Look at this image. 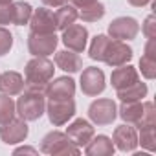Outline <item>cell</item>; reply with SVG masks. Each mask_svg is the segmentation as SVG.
Returning a JSON list of instances; mask_svg holds the SVG:
<instances>
[{
    "instance_id": "obj_36",
    "label": "cell",
    "mask_w": 156,
    "mask_h": 156,
    "mask_svg": "<svg viewBox=\"0 0 156 156\" xmlns=\"http://www.w3.org/2000/svg\"><path fill=\"white\" fill-rule=\"evenodd\" d=\"M24 152L37 154V149H33V147H19V149H15V154H24Z\"/></svg>"
},
{
    "instance_id": "obj_34",
    "label": "cell",
    "mask_w": 156,
    "mask_h": 156,
    "mask_svg": "<svg viewBox=\"0 0 156 156\" xmlns=\"http://www.w3.org/2000/svg\"><path fill=\"white\" fill-rule=\"evenodd\" d=\"M94 2H98V0H70V4L75 6L77 9H83V8H87V6H90Z\"/></svg>"
},
{
    "instance_id": "obj_24",
    "label": "cell",
    "mask_w": 156,
    "mask_h": 156,
    "mask_svg": "<svg viewBox=\"0 0 156 156\" xmlns=\"http://www.w3.org/2000/svg\"><path fill=\"white\" fill-rule=\"evenodd\" d=\"M33 13V8L28 2H11V24L15 26H24L30 22Z\"/></svg>"
},
{
    "instance_id": "obj_11",
    "label": "cell",
    "mask_w": 156,
    "mask_h": 156,
    "mask_svg": "<svg viewBox=\"0 0 156 156\" xmlns=\"http://www.w3.org/2000/svg\"><path fill=\"white\" fill-rule=\"evenodd\" d=\"M140 31V24L132 17H118L108 24V35L116 41H132Z\"/></svg>"
},
{
    "instance_id": "obj_29",
    "label": "cell",
    "mask_w": 156,
    "mask_h": 156,
    "mask_svg": "<svg viewBox=\"0 0 156 156\" xmlns=\"http://www.w3.org/2000/svg\"><path fill=\"white\" fill-rule=\"evenodd\" d=\"M145 125H156V112H154V103L152 101L143 103V116H141V121L138 123V129L145 127Z\"/></svg>"
},
{
    "instance_id": "obj_23",
    "label": "cell",
    "mask_w": 156,
    "mask_h": 156,
    "mask_svg": "<svg viewBox=\"0 0 156 156\" xmlns=\"http://www.w3.org/2000/svg\"><path fill=\"white\" fill-rule=\"evenodd\" d=\"M77 19H79V11H77V8L72 6V4H64V6L57 8V11H55L57 30H61V31L64 28H68L70 24H73Z\"/></svg>"
},
{
    "instance_id": "obj_4",
    "label": "cell",
    "mask_w": 156,
    "mask_h": 156,
    "mask_svg": "<svg viewBox=\"0 0 156 156\" xmlns=\"http://www.w3.org/2000/svg\"><path fill=\"white\" fill-rule=\"evenodd\" d=\"M46 114L53 127H61L68 123L75 116V101L73 98H62V99H50L46 103Z\"/></svg>"
},
{
    "instance_id": "obj_26",
    "label": "cell",
    "mask_w": 156,
    "mask_h": 156,
    "mask_svg": "<svg viewBox=\"0 0 156 156\" xmlns=\"http://www.w3.org/2000/svg\"><path fill=\"white\" fill-rule=\"evenodd\" d=\"M154 127L156 125H145L140 127V134H138V145H141L145 151L154 152L156 151V134H154Z\"/></svg>"
},
{
    "instance_id": "obj_25",
    "label": "cell",
    "mask_w": 156,
    "mask_h": 156,
    "mask_svg": "<svg viewBox=\"0 0 156 156\" xmlns=\"http://www.w3.org/2000/svg\"><path fill=\"white\" fill-rule=\"evenodd\" d=\"M108 41H110V37H107V35H96L92 39V44H90V50H88V57L92 61L103 62V55H105V50L108 46Z\"/></svg>"
},
{
    "instance_id": "obj_5",
    "label": "cell",
    "mask_w": 156,
    "mask_h": 156,
    "mask_svg": "<svg viewBox=\"0 0 156 156\" xmlns=\"http://www.w3.org/2000/svg\"><path fill=\"white\" fill-rule=\"evenodd\" d=\"M88 118L92 123H96L98 127H105V125H112L114 119L118 118V107L114 103V99L108 98H101L90 103L88 107Z\"/></svg>"
},
{
    "instance_id": "obj_33",
    "label": "cell",
    "mask_w": 156,
    "mask_h": 156,
    "mask_svg": "<svg viewBox=\"0 0 156 156\" xmlns=\"http://www.w3.org/2000/svg\"><path fill=\"white\" fill-rule=\"evenodd\" d=\"M68 2H70V0H42V4L46 8H61V6H64Z\"/></svg>"
},
{
    "instance_id": "obj_16",
    "label": "cell",
    "mask_w": 156,
    "mask_h": 156,
    "mask_svg": "<svg viewBox=\"0 0 156 156\" xmlns=\"http://www.w3.org/2000/svg\"><path fill=\"white\" fill-rule=\"evenodd\" d=\"M140 79L138 77V70L130 64H121V66H116L112 70V75H110V83L116 90H121L125 87H130L134 85L136 81Z\"/></svg>"
},
{
    "instance_id": "obj_3",
    "label": "cell",
    "mask_w": 156,
    "mask_h": 156,
    "mask_svg": "<svg viewBox=\"0 0 156 156\" xmlns=\"http://www.w3.org/2000/svg\"><path fill=\"white\" fill-rule=\"evenodd\" d=\"M41 152L44 154H79V147L73 145L66 132L51 130L41 140Z\"/></svg>"
},
{
    "instance_id": "obj_10",
    "label": "cell",
    "mask_w": 156,
    "mask_h": 156,
    "mask_svg": "<svg viewBox=\"0 0 156 156\" xmlns=\"http://www.w3.org/2000/svg\"><path fill=\"white\" fill-rule=\"evenodd\" d=\"M28 134H30V127L28 121H24L22 118H13L8 123L0 125V140L6 145L20 143L28 138Z\"/></svg>"
},
{
    "instance_id": "obj_35",
    "label": "cell",
    "mask_w": 156,
    "mask_h": 156,
    "mask_svg": "<svg viewBox=\"0 0 156 156\" xmlns=\"http://www.w3.org/2000/svg\"><path fill=\"white\" fill-rule=\"evenodd\" d=\"M127 2H129L130 6H134V8H143V6L151 4L152 0H127Z\"/></svg>"
},
{
    "instance_id": "obj_17",
    "label": "cell",
    "mask_w": 156,
    "mask_h": 156,
    "mask_svg": "<svg viewBox=\"0 0 156 156\" xmlns=\"http://www.w3.org/2000/svg\"><path fill=\"white\" fill-rule=\"evenodd\" d=\"M140 70L145 79H154L156 77V39H149L145 48H143V55L140 59Z\"/></svg>"
},
{
    "instance_id": "obj_37",
    "label": "cell",
    "mask_w": 156,
    "mask_h": 156,
    "mask_svg": "<svg viewBox=\"0 0 156 156\" xmlns=\"http://www.w3.org/2000/svg\"><path fill=\"white\" fill-rule=\"evenodd\" d=\"M13 0H0V4H11Z\"/></svg>"
},
{
    "instance_id": "obj_20",
    "label": "cell",
    "mask_w": 156,
    "mask_h": 156,
    "mask_svg": "<svg viewBox=\"0 0 156 156\" xmlns=\"http://www.w3.org/2000/svg\"><path fill=\"white\" fill-rule=\"evenodd\" d=\"M57 68L64 70V72H70V73H75L83 68V61L79 57V53H75L72 50H61V51H55V57H53Z\"/></svg>"
},
{
    "instance_id": "obj_32",
    "label": "cell",
    "mask_w": 156,
    "mask_h": 156,
    "mask_svg": "<svg viewBox=\"0 0 156 156\" xmlns=\"http://www.w3.org/2000/svg\"><path fill=\"white\" fill-rule=\"evenodd\" d=\"M11 24V4H0V26Z\"/></svg>"
},
{
    "instance_id": "obj_30",
    "label": "cell",
    "mask_w": 156,
    "mask_h": 156,
    "mask_svg": "<svg viewBox=\"0 0 156 156\" xmlns=\"http://www.w3.org/2000/svg\"><path fill=\"white\" fill-rule=\"evenodd\" d=\"M11 46H13V33L6 30L4 26H0V57L9 53Z\"/></svg>"
},
{
    "instance_id": "obj_27",
    "label": "cell",
    "mask_w": 156,
    "mask_h": 156,
    "mask_svg": "<svg viewBox=\"0 0 156 156\" xmlns=\"http://www.w3.org/2000/svg\"><path fill=\"white\" fill-rule=\"evenodd\" d=\"M105 6L99 2H94V4H90V6H87V8H83L81 11H79V17H81V20H85V22H98V20H101L103 17H105Z\"/></svg>"
},
{
    "instance_id": "obj_31",
    "label": "cell",
    "mask_w": 156,
    "mask_h": 156,
    "mask_svg": "<svg viewBox=\"0 0 156 156\" xmlns=\"http://www.w3.org/2000/svg\"><path fill=\"white\" fill-rule=\"evenodd\" d=\"M141 31L147 39H156V19H154V15H149L145 19V22L141 26Z\"/></svg>"
},
{
    "instance_id": "obj_28",
    "label": "cell",
    "mask_w": 156,
    "mask_h": 156,
    "mask_svg": "<svg viewBox=\"0 0 156 156\" xmlns=\"http://www.w3.org/2000/svg\"><path fill=\"white\" fill-rule=\"evenodd\" d=\"M15 118V101L8 94H0V125Z\"/></svg>"
},
{
    "instance_id": "obj_18",
    "label": "cell",
    "mask_w": 156,
    "mask_h": 156,
    "mask_svg": "<svg viewBox=\"0 0 156 156\" xmlns=\"http://www.w3.org/2000/svg\"><path fill=\"white\" fill-rule=\"evenodd\" d=\"M116 147L112 143V140L105 134H99V136H92V140L85 145V154L87 156H110L114 154Z\"/></svg>"
},
{
    "instance_id": "obj_2",
    "label": "cell",
    "mask_w": 156,
    "mask_h": 156,
    "mask_svg": "<svg viewBox=\"0 0 156 156\" xmlns=\"http://www.w3.org/2000/svg\"><path fill=\"white\" fill-rule=\"evenodd\" d=\"M15 112L24 121H37L46 112V96L41 90H24L15 103Z\"/></svg>"
},
{
    "instance_id": "obj_14",
    "label": "cell",
    "mask_w": 156,
    "mask_h": 156,
    "mask_svg": "<svg viewBox=\"0 0 156 156\" xmlns=\"http://www.w3.org/2000/svg\"><path fill=\"white\" fill-rule=\"evenodd\" d=\"M94 134H96V130H94L92 123L87 121V119H83V118L72 121V123L68 125V129H66V136L72 140L73 145H77L79 149L85 147V145L92 140Z\"/></svg>"
},
{
    "instance_id": "obj_8",
    "label": "cell",
    "mask_w": 156,
    "mask_h": 156,
    "mask_svg": "<svg viewBox=\"0 0 156 156\" xmlns=\"http://www.w3.org/2000/svg\"><path fill=\"white\" fill-rule=\"evenodd\" d=\"M62 44L66 46V50H72L75 53H83L88 42V30L83 24H70L68 28L62 30V37H61Z\"/></svg>"
},
{
    "instance_id": "obj_7",
    "label": "cell",
    "mask_w": 156,
    "mask_h": 156,
    "mask_svg": "<svg viewBox=\"0 0 156 156\" xmlns=\"http://www.w3.org/2000/svg\"><path fill=\"white\" fill-rule=\"evenodd\" d=\"M59 39L55 33H31L28 35V50L33 57H48L55 51Z\"/></svg>"
},
{
    "instance_id": "obj_13",
    "label": "cell",
    "mask_w": 156,
    "mask_h": 156,
    "mask_svg": "<svg viewBox=\"0 0 156 156\" xmlns=\"http://www.w3.org/2000/svg\"><path fill=\"white\" fill-rule=\"evenodd\" d=\"M112 143L121 152H134L138 147V132H136L134 125L125 123V125L116 127L114 134H112Z\"/></svg>"
},
{
    "instance_id": "obj_9",
    "label": "cell",
    "mask_w": 156,
    "mask_h": 156,
    "mask_svg": "<svg viewBox=\"0 0 156 156\" xmlns=\"http://www.w3.org/2000/svg\"><path fill=\"white\" fill-rule=\"evenodd\" d=\"M132 57H134L132 48H130L125 41L110 39V41H108V46H107V50H105V55H103V62H107L108 66L116 68V66L127 64Z\"/></svg>"
},
{
    "instance_id": "obj_19",
    "label": "cell",
    "mask_w": 156,
    "mask_h": 156,
    "mask_svg": "<svg viewBox=\"0 0 156 156\" xmlns=\"http://www.w3.org/2000/svg\"><path fill=\"white\" fill-rule=\"evenodd\" d=\"M24 90V77L19 72H4L0 75V94L19 96Z\"/></svg>"
},
{
    "instance_id": "obj_12",
    "label": "cell",
    "mask_w": 156,
    "mask_h": 156,
    "mask_svg": "<svg viewBox=\"0 0 156 156\" xmlns=\"http://www.w3.org/2000/svg\"><path fill=\"white\" fill-rule=\"evenodd\" d=\"M30 31L31 33H55L57 31V22H55V13L44 8H39L31 13L30 19Z\"/></svg>"
},
{
    "instance_id": "obj_15",
    "label": "cell",
    "mask_w": 156,
    "mask_h": 156,
    "mask_svg": "<svg viewBox=\"0 0 156 156\" xmlns=\"http://www.w3.org/2000/svg\"><path fill=\"white\" fill-rule=\"evenodd\" d=\"M75 94V81L72 77H57V79L50 81L44 88V96L48 99H62V98H73Z\"/></svg>"
},
{
    "instance_id": "obj_21",
    "label": "cell",
    "mask_w": 156,
    "mask_h": 156,
    "mask_svg": "<svg viewBox=\"0 0 156 156\" xmlns=\"http://www.w3.org/2000/svg\"><path fill=\"white\" fill-rule=\"evenodd\" d=\"M118 116L125 123L138 127V123L141 121V116H143V103L141 101H127V103H121V107L118 110Z\"/></svg>"
},
{
    "instance_id": "obj_22",
    "label": "cell",
    "mask_w": 156,
    "mask_h": 156,
    "mask_svg": "<svg viewBox=\"0 0 156 156\" xmlns=\"http://www.w3.org/2000/svg\"><path fill=\"white\" fill-rule=\"evenodd\" d=\"M149 88H147V83H141L140 79L130 85V87H125L121 90H116V98L121 101V103H127V101H141L145 96H147Z\"/></svg>"
},
{
    "instance_id": "obj_1",
    "label": "cell",
    "mask_w": 156,
    "mask_h": 156,
    "mask_svg": "<svg viewBox=\"0 0 156 156\" xmlns=\"http://www.w3.org/2000/svg\"><path fill=\"white\" fill-rule=\"evenodd\" d=\"M53 62L48 57H33L24 68V87L28 90L44 92L46 85L53 79Z\"/></svg>"
},
{
    "instance_id": "obj_6",
    "label": "cell",
    "mask_w": 156,
    "mask_h": 156,
    "mask_svg": "<svg viewBox=\"0 0 156 156\" xmlns=\"http://www.w3.org/2000/svg\"><path fill=\"white\" fill-rule=\"evenodd\" d=\"M79 87L83 90L85 96L96 98L105 90V73L101 68L98 66H88L81 72V79H79Z\"/></svg>"
}]
</instances>
